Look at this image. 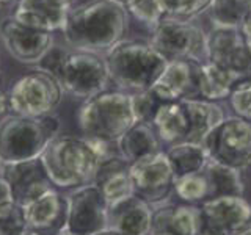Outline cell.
I'll list each match as a JSON object with an SVG mask.
<instances>
[{"mask_svg": "<svg viewBox=\"0 0 251 235\" xmlns=\"http://www.w3.org/2000/svg\"><path fill=\"white\" fill-rule=\"evenodd\" d=\"M107 202L94 185L78 187L66 199L65 226L75 235H94L107 229Z\"/></svg>", "mask_w": 251, "mask_h": 235, "instance_id": "obj_11", "label": "cell"}, {"mask_svg": "<svg viewBox=\"0 0 251 235\" xmlns=\"http://www.w3.org/2000/svg\"><path fill=\"white\" fill-rule=\"evenodd\" d=\"M10 201H13L11 187L5 180V177L0 176V204H5V202H10Z\"/></svg>", "mask_w": 251, "mask_h": 235, "instance_id": "obj_37", "label": "cell"}, {"mask_svg": "<svg viewBox=\"0 0 251 235\" xmlns=\"http://www.w3.org/2000/svg\"><path fill=\"white\" fill-rule=\"evenodd\" d=\"M231 107L239 118L251 122V78L240 80L229 94Z\"/></svg>", "mask_w": 251, "mask_h": 235, "instance_id": "obj_33", "label": "cell"}, {"mask_svg": "<svg viewBox=\"0 0 251 235\" xmlns=\"http://www.w3.org/2000/svg\"><path fill=\"white\" fill-rule=\"evenodd\" d=\"M212 0H160L165 14L176 19H188L206 11Z\"/></svg>", "mask_w": 251, "mask_h": 235, "instance_id": "obj_32", "label": "cell"}, {"mask_svg": "<svg viewBox=\"0 0 251 235\" xmlns=\"http://www.w3.org/2000/svg\"><path fill=\"white\" fill-rule=\"evenodd\" d=\"M50 182L60 188L90 185L99 166V157L86 138L55 137L41 155Z\"/></svg>", "mask_w": 251, "mask_h": 235, "instance_id": "obj_3", "label": "cell"}, {"mask_svg": "<svg viewBox=\"0 0 251 235\" xmlns=\"http://www.w3.org/2000/svg\"><path fill=\"white\" fill-rule=\"evenodd\" d=\"M2 2H13V0H0V3H2Z\"/></svg>", "mask_w": 251, "mask_h": 235, "instance_id": "obj_44", "label": "cell"}, {"mask_svg": "<svg viewBox=\"0 0 251 235\" xmlns=\"http://www.w3.org/2000/svg\"><path fill=\"white\" fill-rule=\"evenodd\" d=\"M151 235H198L200 207L168 206L152 213Z\"/></svg>", "mask_w": 251, "mask_h": 235, "instance_id": "obj_20", "label": "cell"}, {"mask_svg": "<svg viewBox=\"0 0 251 235\" xmlns=\"http://www.w3.org/2000/svg\"><path fill=\"white\" fill-rule=\"evenodd\" d=\"M63 86L55 75L36 69L25 74L8 93V110L13 115L39 118L52 115L63 100Z\"/></svg>", "mask_w": 251, "mask_h": 235, "instance_id": "obj_6", "label": "cell"}, {"mask_svg": "<svg viewBox=\"0 0 251 235\" xmlns=\"http://www.w3.org/2000/svg\"><path fill=\"white\" fill-rule=\"evenodd\" d=\"M28 235H36V234H28Z\"/></svg>", "mask_w": 251, "mask_h": 235, "instance_id": "obj_45", "label": "cell"}, {"mask_svg": "<svg viewBox=\"0 0 251 235\" xmlns=\"http://www.w3.org/2000/svg\"><path fill=\"white\" fill-rule=\"evenodd\" d=\"M6 110H8V97L0 91V116H2Z\"/></svg>", "mask_w": 251, "mask_h": 235, "instance_id": "obj_38", "label": "cell"}, {"mask_svg": "<svg viewBox=\"0 0 251 235\" xmlns=\"http://www.w3.org/2000/svg\"><path fill=\"white\" fill-rule=\"evenodd\" d=\"M149 44L168 61L207 60V35L200 25L184 19L163 18L152 28Z\"/></svg>", "mask_w": 251, "mask_h": 235, "instance_id": "obj_7", "label": "cell"}, {"mask_svg": "<svg viewBox=\"0 0 251 235\" xmlns=\"http://www.w3.org/2000/svg\"><path fill=\"white\" fill-rule=\"evenodd\" d=\"M66 2H68V3H69V5H73V3H74V2H75V0H66Z\"/></svg>", "mask_w": 251, "mask_h": 235, "instance_id": "obj_43", "label": "cell"}, {"mask_svg": "<svg viewBox=\"0 0 251 235\" xmlns=\"http://www.w3.org/2000/svg\"><path fill=\"white\" fill-rule=\"evenodd\" d=\"M66 57H68V52L60 49V47H52V49L41 58V61L38 63L39 69L46 70V72H49V74H52L58 78L60 69H61L63 61H65Z\"/></svg>", "mask_w": 251, "mask_h": 235, "instance_id": "obj_35", "label": "cell"}, {"mask_svg": "<svg viewBox=\"0 0 251 235\" xmlns=\"http://www.w3.org/2000/svg\"><path fill=\"white\" fill-rule=\"evenodd\" d=\"M207 180L209 194L207 199L222 198V196H243V182L239 169L226 166L218 162L210 160L202 168Z\"/></svg>", "mask_w": 251, "mask_h": 235, "instance_id": "obj_26", "label": "cell"}, {"mask_svg": "<svg viewBox=\"0 0 251 235\" xmlns=\"http://www.w3.org/2000/svg\"><path fill=\"white\" fill-rule=\"evenodd\" d=\"M130 96L124 93H100L85 100L78 110V125L85 138L118 143L135 124Z\"/></svg>", "mask_w": 251, "mask_h": 235, "instance_id": "obj_5", "label": "cell"}, {"mask_svg": "<svg viewBox=\"0 0 251 235\" xmlns=\"http://www.w3.org/2000/svg\"><path fill=\"white\" fill-rule=\"evenodd\" d=\"M167 157L171 164L173 174H175V180L201 171L209 162L206 147L202 144H193V143L173 144L168 149Z\"/></svg>", "mask_w": 251, "mask_h": 235, "instance_id": "obj_27", "label": "cell"}, {"mask_svg": "<svg viewBox=\"0 0 251 235\" xmlns=\"http://www.w3.org/2000/svg\"><path fill=\"white\" fill-rule=\"evenodd\" d=\"M25 209L14 201L0 204V235H28Z\"/></svg>", "mask_w": 251, "mask_h": 235, "instance_id": "obj_29", "label": "cell"}, {"mask_svg": "<svg viewBox=\"0 0 251 235\" xmlns=\"http://www.w3.org/2000/svg\"><path fill=\"white\" fill-rule=\"evenodd\" d=\"M133 193L148 204L163 201L175 187V174L167 152H155L130 163Z\"/></svg>", "mask_w": 251, "mask_h": 235, "instance_id": "obj_12", "label": "cell"}, {"mask_svg": "<svg viewBox=\"0 0 251 235\" xmlns=\"http://www.w3.org/2000/svg\"><path fill=\"white\" fill-rule=\"evenodd\" d=\"M240 80L243 78L210 61L202 63L198 69V91L204 99L210 102L227 97Z\"/></svg>", "mask_w": 251, "mask_h": 235, "instance_id": "obj_25", "label": "cell"}, {"mask_svg": "<svg viewBox=\"0 0 251 235\" xmlns=\"http://www.w3.org/2000/svg\"><path fill=\"white\" fill-rule=\"evenodd\" d=\"M2 177L11 187L13 201L25 207L39 196L52 190V182L47 176L41 157L28 162L3 164Z\"/></svg>", "mask_w": 251, "mask_h": 235, "instance_id": "obj_15", "label": "cell"}, {"mask_svg": "<svg viewBox=\"0 0 251 235\" xmlns=\"http://www.w3.org/2000/svg\"><path fill=\"white\" fill-rule=\"evenodd\" d=\"M240 33L245 38V43L248 46V49L251 52V10L248 11V14L245 16V19H243L242 25H240Z\"/></svg>", "mask_w": 251, "mask_h": 235, "instance_id": "obj_36", "label": "cell"}, {"mask_svg": "<svg viewBox=\"0 0 251 235\" xmlns=\"http://www.w3.org/2000/svg\"><path fill=\"white\" fill-rule=\"evenodd\" d=\"M55 235H75V234H73L71 231H68L66 227H61V229H60L57 234H55Z\"/></svg>", "mask_w": 251, "mask_h": 235, "instance_id": "obj_41", "label": "cell"}, {"mask_svg": "<svg viewBox=\"0 0 251 235\" xmlns=\"http://www.w3.org/2000/svg\"><path fill=\"white\" fill-rule=\"evenodd\" d=\"M175 188L180 198L188 202L202 201V199L206 201L207 194H209L207 180H206V176H204L202 169L198 172H193V174L176 179Z\"/></svg>", "mask_w": 251, "mask_h": 235, "instance_id": "obj_30", "label": "cell"}, {"mask_svg": "<svg viewBox=\"0 0 251 235\" xmlns=\"http://www.w3.org/2000/svg\"><path fill=\"white\" fill-rule=\"evenodd\" d=\"M58 80L66 93L90 99L104 93L110 80L105 58L94 52L75 50L68 53L60 69Z\"/></svg>", "mask_w": 251, "mask_h": 235, "instance_id": "obj_9", "label": "cell"}, {"mask_svg": "<svg viewBox=\"0 0 251 235\" xmlns=\"http://www.w3.org/2000/svg\"><path fill=\"white\" fill-rule=\"evenodd\" d=\"M190 122V133L185 143L202 144L209 133L225 119L223 110L215 102L198 99H180Z\"/></svg>", "mask_w": 251, "mask_h": 235, "instance_id": "obj_21", "label": "cell"}, {"mask_svg": "<svg viewBox=\"0 0 251 235\" xmlns=\"http://www.w3.org/2000/svg\"><path fill=\"white\" fill-rule=\"evenodd\" d=\"M73 5L66 0H19L13 18L36 30H63Z\"/></svg>", "mask_w": 251, "mask_h": 235, "instance_id": "obj_18", "label": "cell"}, {"mask_svg": "<svg viewBox=\"0 0 251 235\" xmlns=\"http://www.w3.org/2000/svg\"><path fill=\"white\" fill-rule=\"evenodd\" d=\"M91 185L100 191L107 207H112L135 194L130 179V163L126 162L121 155L110 157L100 162Z\"/></svg>", "mask_w": 251, "mask_h": 235, "instance_id": "obj_17", "label": "cell"}, {"mask_svg": "<svg viewBox=\"0 0 251 235\" xmlns=\"http://www.w3.org/2000/svg\"><path fill=\"white\" fill-rule=\"evenodd\" d=\"M58 130L60 119L53 115L5 118L0 121V163L10 164L39 159Z\"/></svg>", "mask_w": 251, "mask_h": 235, "instance_id": "obj_4", "label": "cell"}, {"mask_svg": "<svg viewBox=\"0 0 251 235\" xmlns=\"http://www.w3.org/2000/svg\"><path fill=\"white\" fill-rule=\"evenodd\" d=\"M151 122L154 124L157 135L165 143H185L190 133V122H188L187 112L180 100L163 102L155 110Z\"/></svg>", "mask_w": 251, "mask_h": 235, "instance_id": "obj_22", "label": "cell"}, {"mask_svg": "<svg viewBox=\"0 0 251 235\" xmlns=\"http://www.w3.org/2000/svg\"><path fill=\"white\" fill-rule=\"evenodd\" d=\"M0 38H2L8 53L14 60L25 63V65L39 63L53 47L52 33L24 25L13 16L3 19L2 25H0Z\"/></svg>", "mask_w": 251, "mask_h": 235, "instance_id": "obj_14", "label": "cell"}, {"mask_svg": "<svg viewBox=\"0 0 251 235\" xmlns=\"http://www.w3.org/2000/svg\"><path fill=\"white\" fill-rule=\"evenodd\" d=\"M251 219V206L242 196L206 199L200 207L198 235H235Z\"/></svg>", "mask_w": 251, "mask_h": 235, "instance_id": "obj_10", "label": "cell"}, {"mask_svg": "<svg viewBox=\"0 0 251 235\" xmlns=\"http://www.w3.org/2000/svg\"><path fill=\"white\" fill-rule=\"evenodd\" d=\"M105 65L108 77L126 91H148L152 88L168 60L149 43L120 41L107 50Z\"/></svg>", "mask_w": 251, "mask_h": 235, "instance_id": "obj_2", "label": "cell"}, {"mask_svg": "<svg viewBox=\"0 0 251 235\" xmlns=\"http://www.w3.org/2000/svg\"><path fill=\"white\" fill-rule=\"evenodd\" d=\"M123 159L133 163L143 157L159 152V138L151 122H135L118 141Z\"/></svg>", "mask_w": 251, "mask_h": 235, "instance_id": "obj_24", "label": "cell"}, {"mask_svg": "<svg viewBox=\"0 0 251 235\" xmlns=\"http://www.w3.org/2000/svg\"><path fill=\"white\" fill-rule=\"evenodd\" d=\"M112 2H115V3H118V5H121L124 10H126V6H127V3L130 2V0H112Z\"/></svg>", "mask_w": 251, "mask_h": 235, "instance_id": "obj_42", "label": "cell"}, {"mask_svg": "<svg viewBox=\"0 0 251 235\" xmlns=\"http://www.w3.org/2000/svg\"><path fill=\"white\" fill-rule=\"evenodd\" d=\"M202 146L210 160L235 169L251 164V124L242 118H226L212 130Z\"/></svg>", "mask_w": 251, "mask_h": 235, "instance_id": "obj_8", "label": "cell"}, {"mask_svg": "<svg viewBox=\"0 0 251 235\" xmlns=\"http://www.w3.org/2000/svg\"><path fill=\"white\" fill-rule=\"evenodd\" d=\"M94 235H121V234H118V232H115L112 229H104V231H100V232L94 234Z\"/></svg>", "mask_w": 251, "mask_h": 235, "instance_id": "obj_39", "label": "cell"}, {"mask_svg": "<svg viewBox=\"0 0 251 235\" xmlns=\"http://www.w3.org/2000/svg\"><path fill=\"white\" fill-rule=\"evenodd\" d=\"M251 10V0H212L207 16L214 28H239Z\"/></svg>", "mask_w": 251, "mask_h": 235, "instance_id": "obj_28", "label": "cell"}, {"mask_svg": "<svg viewBox=\"0 0 251 235\" xmlns=\"http://www.w3.org/2000/svg\"><path fill=\"white\" fill-rule=\"evenodd\" d=\"M235 235H251V226H247V227H243V229L240 232H237Z\"/></svg>", "mask_w": 251, "mask_h": 235, "instance_id": "obj_40", "label": "cell"}, {"mask_svg": "<svg viewBox=\"0 0 251 235\" xmlns=\"http://www.w3.org/2000/svg\"><path fill=\"white\" fill-rule=\"evenodd\" d=\"M24 209L28 227L35 231H47L61 219L63 221L66 219V201L53 190L39 196Z\"/></svg>", "mask_w": 251, "mask_h": 235, "instance_id": "obj_23", "label": "cell"}, {"mask_svg": "<svg viewBox=\"0 0 251 235\" xmlns=\"http://www.w3.org/2000/svg\"><path fill=\"white\" fill-rule=\"evenodd\" d=\"M152 212L138 196H130L107 209V229L121 235H149Z\"/></svg>", "mask_w": 251, "mask_h": 235, "instance_id": "obj_19", "label": "cell"}, {"mask_svg": "<svg viewBox=\"0 0 251 235\" xmlns=\"http://www.w3.org/2000/svg\"><path fill=\"white\" fill-rule=\"evenodd\" d=\"M155 94L148 90V91H140L130 96V104H132V112L135 116L137 122H151L155 110L159 105H155Z\"/></svg>", "mask_w": 251, "mask_h": 235, "instance_id": "obj_34", "label": "cell"}, {"mask_svg": "<svg viewBox=\"0 0 251 235\" xmlns=\"http://www.w3.org/2000/svg\"><path fill=\"white\" fill-rule=\"evenodd\" d=\"M207 61L240 78H251V52L239 28H212L207 35Z\"/></svg>", "mask_w": 251, "mask_h": 235, "instance_id": "obj_13", "label": "cell"}, {"mask_svg": "<svg viewBox=\"0 0 251 235\" xmlns=\"http://www.w3.org/2000/svg\"><path fill=\"white\" fill-rule=\"evenodd\" d=\"M126 11L151 28L163 19L165 14L160 0H130L126 6Z\"/></svg>", "mask_w": 251, "mask_h": 235, "instance_id": "obj_31", "label": "cell"}, {"mask_svg": "<svg viewBox=\"0 0 251 235\" xmlns=\"http://www.w3.org/2000/svg\"><path fill=\"white\" fill-rule=\"evenodd\" d=\"M127 31V11L112 0H90L71 8L63 27L66 43L75 50L112 49Z\"/></svg>", "mask_w": 251, "mask_h": 235, "instance_id": "obj_1", "label": "cell"}, {"mask_svg": "<svg viewBox=\"0 0 251 235\" xmlns=\"http://www.w3.org/2000/svg\"><path fill=\"white\" fill-rule=\"evenodd\" d=\"M198 63L188 60H171L160 77L152 85L151 91L163 102L193 99L198 91Z\"/></svg>", "mask_w": 251, "mask_h": 235, "instance_id": "obj_16", "label": "cell"}]
</instances>
